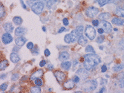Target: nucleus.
<instances>
[{"instance_id":"f257e3e1","label":"nucleus","mask_w":124,"mask_h":93,"mask_svg":"<svg viewBox=\"0 0 124 93\" xmlns=\"http://www.w3.org/2000/svg\"><path fill=\"white\" fill-rule=\"evenodd\" d=\"M101 62L100 57L95 53H89L84 56L83 66L87 70L94 68Z\"/></svg>"},{"instance_id":"f03ea898","label":"nucleus","mask_w":124,"mask_h":93,"mask_svg":"<svg viewBox=\"0 0 124 93\" xmlns=\"http://www.w3.org/2000/svg\"><path fill=\"white\" fill-rule=\"evenodd\" d=\"M97 87V81L95 79L87 80L83 84V89L85 92H92Z\"/></svg>"},{"instance_id":"7ed1b4c3","label":"nucleus","mask_w":124,"mask_h":93,"mask_svg":"<svg viewBox=\"0 0 124 93\" xmlns=\"http://www.w3.org/2000/svg\"><path fill=\"white\" fill-rule=\"evenodd\" d=\"M44 8H45V5L41 1H38V2H36L33 3L32 5H31V10L32 11L34 14L39 15L40 14L43 10H44Z\"/></svg>"},{"instance_id":"20e7f679","label":"nucleus","mask_w":124,"mask_h":93,"mask_svg":"<svg viewBox=\"0 0 124 93\" xmlns=\"http://www.w3.org/2000/svg\"><path fill=\"white\" fill-rule=\"evenodd\" d=\"M85 35L90 40H93L96 37V31L92 25H86L85 28Z\"/></svg>"},{"instance_id":"39448f33","label":"nucleus","mask_w":124,"mask_h":93,"mask_svg":"<svg viewBox=\"0 0 124 93\" xmlns=\"http://www.w3.org/2000/svg\"><path fill=\"white\" fill-rule=\"evenodd\" d=\"M99 13V9L97 8L91 6V7H88L86 10H85V15L89 17V18H93L94 17H96Z\"/></svg>"},{"instance_id":"423d86ee","label":"nucleus","mask_w":124,"mask_h":93,"mask_svg":"<svg viewBox=\"0 0 124 93\" xmlns=\"http://www.w3.org/2000/svg\"><path fill=\"white\" fill-rule=\"evenodd\" d=\"M77 75L80 77V78L82 79H86L88 75H89V73L87 71V69L85 68H80V69H78V70L77 71Z\"/></svg>"},{"instance_id":"0eeeda50","label":"nucleus","mask_w":124,"mask_h":93,"mask_svg":"<svg viewBox=\"0 0 124 93\" xmlns=\"http://www.w3.org/2000/svg\"><path fill=\"white\" fill-rule=\"evenodd\" d=\"M2 42L4 44L7 45V44H9V43H10L11 42L13 41V37H12V36L10 35V33L6 32V33L2 34Z\"/></svg>"},{"instance_id":"6e6552de","label":"nucleus","mask_w":124,"mask_h":93,"mask_svg":"<svg viewBox=\"0 0 124 93\" xmlns=\"http://www.w3.org/2000/svg\"><path fill=\"white\" fill-rule=\"evenodd\" d=\"M54 76H55L56 78H57V81L59 83H62V81H64L65 80V78H66L65 74L64 72H61V71H59V70L56 71L54 72Z\"/></svg>"},{"instance_id":"1a4fd4ad","label":"nucleus","mask_w":124,"mask_h":93,"mask_svg":"<svg viewBox=\"0 0 124 93\" xmlns=\"http://www.w3.org/2000/svg\"><path fill=\"white\" fill-rule=\"evenodd\" d=\"M25 33H26V29L24 27H22V26L16 28L15 30V34H16V36H18V37H23L25 34Z\"/></svg>"},{"instance_id":"9d476101","label":"nucleus","mask_w":124,"mask_h":93,"mask_svg":"<svg viewBox=\"0 0 124 93\" xmlns=\"http://www.w3.org/2000/svg\"><path fill=\"white\" fill-rule=\"evenodd\" d=\"M102 25L103 28L104 29V31L106 33H110L112 31V26L108 22L106 21H102Z\"/></svg>"},{"instance_id":"9b49d317","label":"nucleus","mask_w":124,"mask_h":93,"mask_svg":"<svg viewBox=\"0 0 124 93\" xmlns=\"http://www.w3.org/2000/svg\"><path fill=\"white\" fill-rule=\"evenodd\" d=\"M111 22H112V24H114L115 25L124 26V19L115 17V18H113L111 19Z\"/></svg>"},{"instance_id":"f8f14e48","label":"nucleus","mask_w":124,"mask_h":93,"mask_svg":"<svg viewBox=\"0 0 124 93\" xmlns=\"http://www.w3.org/2000/svg\"><path fill=\"white\" fill-rule=\"evenodd\" d=\"M26 41H27V40L24 37H16L15 39V43H16V45H18V46H19V47H20V46L24 45L25 43L26 42Z\"/></svg>"},{"instance_id":"ddd939ff","label":"nucleus","mask_w":124,"mask_h":93,"mask_svg":"<svg viewBox=\"0 0 124 93\" xmlns=\"http://www.w3.org/2000/svg\"><path fill=\"white\" fill-rule=\"evenodd\" d=\"M3 28L5 29V31L6 32H8V33H12L14 32V25H12V23L10 22H6L3 25Z\"/></svg>"},{"instance_id":"4468645a","label":"nucleus","mask_w":124,"mask_h":93,"mask_svg":"<svg viewBox=\"0 0 124 93\" xmlns=\"http://www.w3.org/2000/svg\"><path fill=\"white\" fill-rule=\"evenodd\" d=\"M10 59L14 63H17L20 60V57L16 52H12L10 55Z\"/></svg>"},{"instance_id":"2eb2a0df","label":"nucleus","mask_w":124,"mask_h":93,"mask_svg":"<svg viewBox=\"0 0 124 93\" xmlns=\"http://www.w3.org/2000/svg\"><path fill=\"white\" fill-rule=\"evenodd\" d=\"M70 57L69 54L66 51H62L59 54V60L60 61H65L67 60H69Z\"/></svg>"},{"instance_id":"dca6fc26","label":"nucleus","mask_w":124,"mask_h":93,"mask_svg":"<svg viewBox=\"0 0 124 93\" xmlns=\"http://www.w3.org/2000/svg\"><path fill=\"white\" fill-rule=\"evenodd\" d=\"M74 84L75 83L74 82L73 80H69L66 82H65L63 86L65 89H72L74 87Z\"/></svg>"},{"instance_id":"f3484780","label":"nucleus","mask_w":124,"mask_h":93,"mask_svg":"<svg viewBox=\"0 0 124 93\" xmlns=\"http://www.w3.org/2000/svg\"><path fill=\"white\" fill-rule=\"evenodd\" d=\"M42 75H43V71L42 70V69H38L37 72H35L34 73L32 74V75L31 76L30 78H31V80H35V79L41 77Z\"/></svg>"},{"instance_id":"a211bd4d","label":"nucleus","mask_w":124,"mask_h":93,"mask_svg":"<svg viewBox=\"0 0 124 93\" xmlns=\"http://www.w3.org/2000/svg\"><path fill=\"white\" fill-rule=\"evenodd\" d=\"M61 67L65 70L69 71L71 67V63L70 61H64L61 63Z\"/></svg>"},{"instance_id":"6ab92c4d","label":"nucleus","mask_w":124,"mask_h":93,"mask_svg":"<svg viewBox=\"0 0 124 93\" xmlns=\"http://www.w3.org/2000/svg\"><path fill=\"white\" fill-rule=\"evenodd\" d=\"M77 42H78V43L80 44V45H82V46H85V45H87V43H88V40L86 39V37H84V36H80V37H79V39H78V40H77Z\"/></svg>"},{"instance_id":"aec40b11","label":"nucleus","mask_w":124,"mask_h":93,"mask_svg":"<svg viewBox=\"0 0 124 93\" xmlns=\"http://www.w3.org/2000/svg\"><path fill=\"white\" fill-rule=\"evenodd\" d=\"M64 41H65L66 43H68V44H70V43L74 42L73 37H72V36H71V33L66 34V35L65 36V37H64Z\"/></svg>"},{"instance_id":"412c9836","label":"nucleus","mask_w":124,"mask_h":93,"mask_svg":"<svg viewBox=\"0 0 124 93\" xmlns=\"http://www.w3.org/2000/svg\"><path fill=\"white\" fill-rule=\"evenodd\" d=\"M110 17H111V15L108 13H102V14H100L99 15L98 17H99L100 19H102V21H106L108 19H109Z\"/></svg>"},{"instance_id":"4be33fe9","label":"nucleus","mask_w":124,"mask_h":93,"mask_svg":"<svg viewBox=\"0 0 124 93\" xmlns=\"http://www.w3.org/2000/svg\"><path fill=\"white\" fill-rule=\"evenodd\" d=\"M123 68H124V63H120V64H117L112 69H113V71L115 72H120Z\"/></svg>"},{"instance_id":"5701e85b","label":"nucleus","mask_w":124,"mask_h":93,"mask_svg":"<svg viewBox=\"0 0 124 93\" xmlns=\"http://www.w3.org/2000/svg\"><path fill=\"white\" fill-rule=\"evenodd\" d=\"M13 22L16 25H20L22 23V19L20 17H14L13 18Z\"/></svg>"},{"instance_id":"b1692460","label":"nucleus","mask_w":124,"mask_h":93,"mask_svg":"<svg viewBox=\"0 0 124 93\" xmlns=\"http://www.w3.org/2000/svg\"><path fill=\"white\" fill-rule=\"evenodd\" d=\"M115 13L117 16L120 17H124V9L123 8H117L115 10Z\"/></svg>"},{"instance_id":"393cba45","label":"nucleus","mask_w":124,"mask_h":93,"mask_svg":"<svg viewBox=\"0 0 124 93\" xmlns=\"http://www.w3.org/2000/svg\"><path fill=\"white\" fill-rule=\"evenodd\" d=\"M113 0H99L98 1V4L100 7H103L104 5H106V4L109 3V2H111Z\"/></svg>"},{"instance_id":"a878e982","label":"nucleus","mask_w":124,"mask_h":93,"mask_svg":"<svg viewBox=\"0 0 124 93\" xmlns=\"http://www.w3.org/2000/svg\"><path fill=\"white\" fill-rule=\"evenodd\" d=\"M8 66V60H2L1 62V64H0V69H1V71L5 69Z\"/></svg>"},{"instance_id":"bb28decb","label":"nucleus","mask_w":124,"mask_h":93,"mask_svg":"<svg viewBox=\"0 0 124 93\" xmlns=\"http://www.w3.org/2000/svg\"><path fill=\"white\" fill-rule=\"evenodd\" d=\"M85 51L86 53H95V51H94V48L92 47V45H87Z\"/></svg>"},{"instance_id":"cd10ccee","label":"nucleus","mask_w":124,"mask_h":93,"mask_svg":"<svg viewBox=\"0 0 124 93\" xmlns=\"http://www.w3.org/2000/svg\"><path fill=\"white\" fill-rule=\"evenodd\" d=\"M75 29L77 30V31L79 34H80V36L83 35V31H84V27H83V25H79V26H77Z\"/></svg>"},{"instance_id":"c85d7f7f","label":"nucleus","mask_w":124,"mask_h":93,"mask_svg":"<svg viewBox=\"0 0 124 93\" xmlns=\"http://www.w3.org/2000/svg\"><path fill=\"white\" fill-rule=\"evenodd\" d=\"M31 92H33V93H37L38 92V93H39V92H41V89L38 86L32 87L31 89Z\"/></svg>"},{"instance_id":"c756f323","label":"nucleus","mask_w":124,"mask_h":93,"mask_svg":"<svg viewBox=\"0 0 124 93\" xmlns=\"http://www.w3.org/2000/svg\"><path fill=\"white\" fill-rule=\"evenodd\" d=\"M34 83H35V84H36L37 86H42V80L39 77L35 79Z\"/></svg>"},{"instance_id":"7c9ffc66","label":"nucleus","mask_w":124,"mask_h":93,"mask_svg":"<svg viewBox=\"0 0 124 93\" xmlns=\"http://www.w3.org/2000/svg\"><path fill=\"white\" fill-rule=\"evenodd\" d=\"M56 2V0H49V1L47 2V4H46V6L47 8L49 9L52 7V5Z\"/></svg>"},{"instance_id":"2f4dec72","label":"nucleus","mask_w":124,"mask_h":93,"mask_svg":"<svg viewBox=\"0 0 124 93\" xmlns=\"http://www.w3.org/2000/svg\"><path fill=\"white\" fill-rule=\"evenodd\" d=\"M119 48L121 50L124 49V37L123 39H121V40L119 42Z\"/></svg>"},{"instance_id":"473e14b6","label":"nucleus","mask_w":124,"mask_h":93,"mask_svg":"<svg viewBox=\"0 0 124 93\" xmlns=\"http://www.w3.org/2000/svg\"><path fill=\"white\" fill-rule=\"evenodd\" d=\"M104 37L103 36H99L97 37V43H103V42L104 41Z\"/></svg>"},{"instance_id":"72a5a7b5","label":"nucleus","mask_w":124,"mask_h":93,"mask_svg":"<svg viewBox=\"0 0 124 93\" xmlns=\"http://www.w3.org/2000/svg\"><path fill=\"white\" fill-rule=\"evenodd\" d=\"M19 75L18 73H16V74H14L11 77V80L12 81H16L19 79Z\"/></svg>"},{"instance_id":"f704fd0d","label":"nucleus","mask_w":124,"mask_h":93,"mask_svg":"<svg viewBox=\"0 0 124 93\" xmlns=\"http://www.w3.org/2000/svg\"><path fill=\"white\" fill-rule=\"evenodd\" d=\"M73 80H74V82L75 83V84H77V83H79L80 82V77H79L77 75H75L74 77H73V79H72Z\"/></svg>"},{"instance_id":"c9c22d12","label":"nucleus","mask_w":124,"mask_h":93,"mask_svg":"<svg viewBox=\"0 0 124 93\" xmlns=\"http://www.w3.org/2000/svg\"><path fill=\"white\" fill-rule=\"evenodd\" d=\"M8 88V84L5 83V84H2L1 85V87H0V89H1L2 92H5Z\"/></svg>"},{"instance_id":"e433bc0d","label":"nucleus","mask_w":124,"mask_h":93,"mask_svg":"<svg viewBox=\"0 0 124 93\" xmlns=\"http://www.w3.org/2000/svg\"><path fill=\"white\" fill-rule=\"evenodd\" d=\"M33 47H34V45H33V43L32 42H29L28 43H27V48L30 50L33 49Z\"/></svg>"},{"instance_id":"4c0bfd02","label":"nucleus","mask_w":124,"mask_h":93,"mask_svg":"<svg viewBox=\"0 0 124 93\" xmlns=\"http://www.w3.org/2000/svg\"><path fill=\"white\" fill-rule=\"evenodd\" d=\"M117 78H118V80H124V72H120V74H118V75H117Z\"/></svg>"},{"instance_id":"58836bf2","label":"nucleus","mask_w":124,"mask_h":93,"mask_svg":"<svg viewBox=\"0 0 124 93\" xmlns=\"http://www.w3.org/2000/svg\"><path fill=\"white\" fill-rule=\"evenodd\" d=\"M62 22H63V24H64V25H65V26L69 25V19H68L67 18H64V19H63V20H62Z\"/></svg>"},{"instance_id":"ea45409f","label":"nucleus","mask_w":124,"mask_h":93,"mask_svg":"<svg viewBox=\"0 0 124 93\" xmlns=\"http://www.w3.org/2000/svg\"><path fill=\"white\" fill-rule=\"evenodd\" d=\"M92 25L97 27V26L99 25V21H98L97 19H94V20H93V21H92Z\"/></svg>"},{"instance_id":"a19ab883","label":"nucleus","mask_w":124,"mask_h":93,"mask_svg":"<svg viewBox=\"0 0 124 93\" xmlns=\"http://www.w3.org/2000/svg\"><path fill=\"white\" fill-rule=\"evenodd\" d=\"M5 14V9H4V8L1 5V18H3V17H4Z\"/></svg>"},{"instance_id":"79ce46f5","label":"nucleus","mask_w":124,"mask_h":93,"mask_svg":"<svg viewBox=\"0 0 124 93\" xmlns=\"http://www.w3.org/2000/svg\"><path fill=\"white\" fill-rule=\"evenodd\" d=\"M44 54L46 55V57H48V56H50V54H51V52H50L49 49H46V50H45V51H44Z\"/></svg>"},{"instance_id":"37998d69","label":"nucleus","mask_w":124,"mask_h":93,"mask_svg":"<svg viewBox=\"0 0 124 93\" xmlns=\"http://www.w3.org/2000/svg\"><path fill=\"white\" fill-rule=\"evenodd\" d=\"M107 71V67H106V66H105V65H103L102 67H101V72H106Z\"/></svg>"},{"instance_id":"c03bdc74","label":"nucleus","mask_w":124,"mask_h":93,"mask_svg":"<svg viewBox=\"0 0 124 93\" xmlns=\"http://www.w3.org/2000/svg\"><path fill=\"white\" fill-rule=\"evenodd\" d=\"M46 61L43 60L40 61V63H39V66H40V67H43V66H46Z\"/></svg>"},{"instance_id":"a18cd8bd","label":"nucleus","mask_w":124,"mask_h":93,"mask_svg":"<svg viewBox=\"0 0 124 93\" xmlns=\"http://www.w3.org/2000/svg\"><path fill=\"white\" fill-rule=\"evenodd\" d=\"M31 52L33 54H37L39 53V50H38V49H31Z\"/></svg>"},{"instance_id":"49530a36","label":"nucleus","mask_w":124,"mask_h":93,"mask_svg":"<svg viewBox=\"0 0 124 93\" xmlns=\"http://www.w3.org/2000/svg\"><path fill=\"white\" fill-rule=\"evenodd\" d=\"M19 51V46H18V45H16V46H15V47H14V49H13V51L14 52H18Z\"/></svg>"},{"instance_id":"de8ad7c7","label":"nucleus","mask_w":124,"mask_h":93,"mask_svg":"<svg viewBox=\"0 0 124 93\" xmlns=\"http://www.w3.org/2000/svg\"><path fill=\"white\" fill-rule=\"evenodd\" d=\"M120 87L121 89H124V80H121V82L120 83Z\"/></svg>"},{"instance_id":"09e8293b","label":"nucleus","mask_w":124,"mask_h":93,"mask_svg":"<svg viewBox=\"0 0 124 93\" xmlns=\"http://www.w3.org/2000/svg\"><path fill=\"white\" fill-rule=\"evenodd\" d=\"M97 31H98V33H99L100 34H103V32H104V29H103V28H99V29L97 30Z\"/></svg>"},{"instance_id":"8fccbe9b","label":"nucleus","mask_w":124,"mask_h":93,"mask_svg":"<svg viewBox=\"0 0 124 93\" xmlns=\"http://www.w3.org/2000/svg\"><path fill=\"white\" fill-rule=\"evenodd\" d=\"M20 2H21V4H22V7H23V8H24V9H26V8H27V7H26V5H25L24 2H23V1H22V0H20Z\"/></svg>"},{"instance_id":"3c124183","label":"nucleus","mask_w":124,"mask_h":93,"mask_svg":"<svg viewBox=\"0 0 124 93\" xmlns=\"http://www.w3.org/2000/svg\"><path fill=\"white\" fill-rule=\"evenodd\" d=\"M106 92V88L105 87H103V88H101L99 91L100 93H102V92Z\"/></svg>"},{"instance_id":"603ef678","label":"nucleus","mask_w":124,"mask_h":93,"mask_svg":"<svg viewBox=\"0 0 124 93\" xmlns=\"http://www.w3.org/2000/svg\"><path fill=\"white\" fill-rule=\"evenodd\" d=\"M38 1H39V0H28V3H30L31 2V3H33V4L34 2H38Z\"/></svg>"},{"instance_id":"864d4df0","label":"nucleus","mask_w":124,"mask_h":93,"mask_svg":"<svg viewBox=\"0 0 124 93\" xmlns=\"http://www.w3.org/2000/svg\"><path fill=\"white\" fill-rule=\"evenodd\" d=\"M54 68V66H53V65H48V69H49V70H52V69Z\"/></svg>"},{"instance_id":"5fc2aeb1","label":"nucleus","mask_w":124,"mask_h":93,"mask_svg":"<svg viewBox=\"0 0 124 93\" xmlns=\"http://www.w3.org/2000/svg\"><path fill=\"white\" fill-rule=\"evenodd\" d=\"M65 30V28H64V27H62L60 30H59V31H58V33H62V32H63Z\"/></svg>"},{"instance_id":"6e6d98bb","label":"nucleus","mask_w":124,"mask_h":93,"mask_svg":"<svg viewBox=\"0 0 124 93\" xmlns=\"http://www.w3.org/2000/svg\"><path fill=\"white\" fill-rule=\"evenodd\" d=\"M5 77H6V75H5V74L1 75V79H2V80H4Z\"/></svg>"},{"instance_id":"4d7b16f0","label":"nucleus","mask_w":124,"mask_h":93,"mask_svg":"<svg viewBox=\"0 0 124 93\" xmlns=\"http://www.w3.org/2000/svg\"><path fill=\"white\" fill-rule=\"evenodd\" d=\"M42 30H43L45 32H46V27H44V26H43V27H42Z\"/></svg>"},{"instance_id":"13d9d810","label":"nucleus","mask_w":124,"mask_h":93,"mask_svg":"<svg viewBox=\"0 0 124 93\" xmlns=\"http://www.w3.org/2000/svg\"><path fill=\"white\" fill-rule=\"evenodd\" d=\"M100 49L101 50H103V48L102 47V46H100Z\"/></svg>"},{"instance_id":"bf43d9fd","label":"nucleus","mask_w":124,"mask_h":93,"mask_svg":"<svg viewBox=\"0 0 124 93\" xmlns=\"http://www.w3.org/2000/svg\"><path fill=\"white\" fill-rule=\"evenodd\" d=\"M45 1H47L48 2V1H49V0H45Z\"/></svg>"},{"instance_id":"052dcab7","label":"nucleus","mask_w":124,"mask_h":93,"mask_svg":"<svg viewBox=\"0 0 124 93\" xmlns=\"http://www.w3.org/2000/svg\"><path fill=\"white\" fill-rule=\"evenodd\" d=\"M123 57H124V55H123Z\"/></svg>"}]
</instances>
